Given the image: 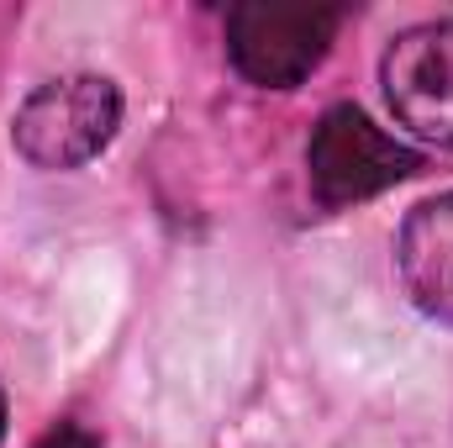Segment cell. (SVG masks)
Wrapping results in <instances>:
<instances>
[{"label":"cell","instance_id":"cell-5","mask_svg":"<svg viewBox=\"0 0 453 448\" xmlns=\"http://www.w3.org/2000/svg\"><path fill=\"white\" fill-rule=\"evenodd\" d=\"M395 274L422 317L453 328V190L406 212L395 237Z\"/></svg>","mask_w":453,"mask_h":448},{"label":"cell","instance_id":"cell-7","mask_svg":"<svg viewBox=\"0 0 453 448\" xmlns=\"http://www.w3.org/2000/svg\"><path fill=\"white\" fill-rule=\"evenodd\" d=\"M5 422H11V412H5V385H0V444H5Z\"/></svg>","mask_w":453,"mask_h":448},{"label":"cell","instance_id":"cell-3","mask_svg":"<svg viewBox=\"0 0 453 448\" xmlns=\"http://www.w3.org/2000/svg\"><path fill=\"white\" fill-rule=\"evenodd\" d=\"M338 27H342L338 5L248 0V5L226 11V58L258 90H296L333 53Z\"/></svg>","mask_w":453,"mask_h":448},{"label":"cell","instance_id":"cell-2","mask_svg":"<svg viewBox=\"0 0 453 448\" xmlns=\"http://www.w3.org/2000/svg\"><path fill=\"white\" fill-rule=\"evenodd\" d=\"M422 169V153L390 137L380 121L358 106H327L306 143V180L322 212H348L358 201H374L380 190L411 180Z\"/></svg>","mask_w":453,"mask_h":448},{"label":"cell","instance_id":"cell-6","mask_svg":"<svg viewBox=\"0 0 453 448\" xmlns=\"http://www.w3.org/2000/svg\"><path fill=\"white\" fill-rule=\"evenodd\" d=\"M37 448H101V438L96 433H85L80 422H58V428H48L42 433V444Z\"/></svg>","mask_w":453,"mask_h":448},{"label":"cell","instance_id":"cell-1","mask_svg":"<svg viewBox=\"0 0 453 448\" xmlns=\"http://www.w3.org/2000/svg\"><path fill=\"white\" fill-rule=\"evenodd\" d=\"M121 127V90L106 74H58L37 85L16 116L11 143L32 169H80L111 148Z\"/></svg>","mask_w":453,"mask_h":448},{"label":"cell","instance_id":"cell-4","mask_svg":"<svg viewBox=\"0 0 453 448\" xmlns=\"http://www.w3.org/2000/svg\"><path fill=\"white\" fill-rule=\"evenodd\" d=\"M380 85L411 137L453 153V16L417 21L401 37H390L380 58Z\"/></svg>","mask_w":453,"mask_h":448}]
</instances>
